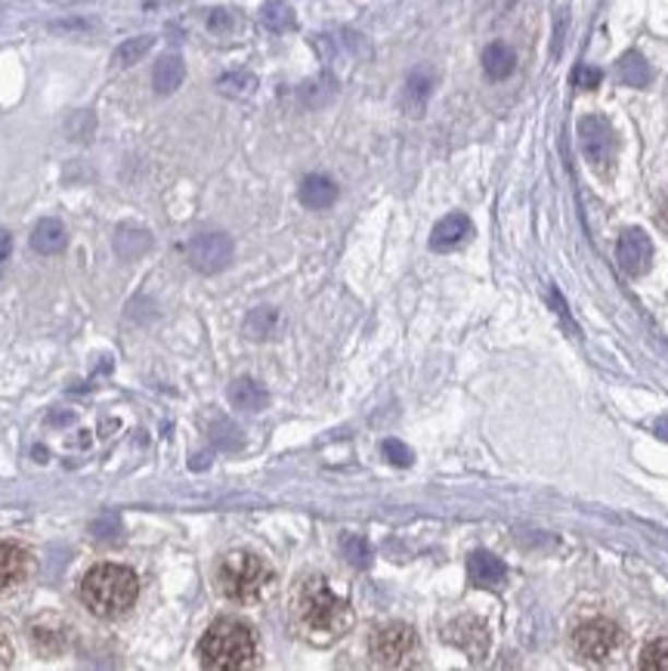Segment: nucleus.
Here are the masks:
<instances>
[{
    "mask_svg": "<svg viewBox=\"0 0 668 671\" xmlns=\"http://www.w3.org/2000/svg\"><path fill=\"white\" fill-rule=\"evenodd\" d=\"M297 622L313 640H334L350 625V607L325 585V578H307L297 591Z\"/></svg>",
    "mask_w": 668,
    "mask_h": 671,
    "instance_id": "nucleus-1",
    "label": "nucleus"
},
{
    "mask_svg": "<svg viewBox=\"0 0 668 671\" xmlns=\"http://www.w3.org/2000/svg\"><path fill=\"white\" fill-rule=\"evenodd\" d=\"M136 595H140V582L128 566H118V563L93 566L81 582V600L99 619H115V615L128 613L136 603Z\"/></svg>",
    "mask_w": 668,
    "mask_h": 671,
    "instance_id": "nucleus-2",
    "label": "nucleus"
},
{
    "mask_svg": "<svg viewBox=\"0 0 668 671\" xmlns=\"http://www.w3.org/2000/svg\"><path fill=\"white\" fill-rule=\"evenodd\" d=\"M258 640L239 619H217L199 644V659L211 671H239L254 662Z\"/></svg>",
    "mask_w": 668,
    "mask_h": 671,
    "instance_id": "nucleus-3",
    "label": "nucleus"
},
{
    "mask_svg": "<svg viewBox=\"0 0 668 671\" xmlns=\"http://www.w3.org/2000/svg\"><path fill=\"white\" fill-rule=\"evenodd\" d=\"M270 578H273L270 566L258 554H248V551H232L217 563V588L223 597L236 603L258 600L266 591Z\"/></svg>",
    "mask_w": 668,
    "mask_h": 671,
    "instance_id": "nucleus-4",
    "label": "nucleus"
},
{
    "mask_svg": "<svg viewBox=\"0 0 668 671\" xmlns=\"http://www.w3.org/2000/svg\"><path fill=\"white\" fill-rule=\"evenodd\" d=\"M371 656L384 669H408L418 656V634L403 622H387L371 634Z\"/></svg>",
    "mask_w": 668,
    "mask_h": 671,
    "instance_id": "nucleus-5",
    "label": "nucleus"
},
{
    "mask_svg": "<svg viewBox=\"0 0 668 671\" xmlns=\"http://www.w3.org/2000/svg\"><path fill=\"white\" fill-rule=\"evenodd\" d=\"M622 644V632L619 625L610 619H592V622H582L573 634V647L578 659L585 662H604L610 659L612 652L619 650Z\"/></svg>",
    "mask_w": 668,
    "mask_h": 671,
    "instance_id": "nucleus-6",
    "label": "nucleus"
},
{
    "mask_svg": "<svg viewBox=\"0 0 668 671\" xmlns=\"http://www.w3.org/2000/svg\"><path fill=\"white\" fill-rule=\"evenodd\" d=\"M578 143H582L585 158L592 161V168L607 170L616 161V133L604 118H597V115L582 118L578 121Z\"/></svg>",
    "mask_w": 668,
    "mask_h": 671,
    "instance_id": "nucleus-7",
    "label": "nucleus"
},
{
    "mask_svg": "<svg viewBox=\"0 0 668 671\" xmlns=\"http://www.w3.org/2000/svg\"><path fill=\"white\" fill-rule=\"evenodd\" d=\"M232 261V239L223 232H202L189 242V263L199 273H220Z\"/></svg>",
    "mask_w": 668,
    "mask_h": 671,
    "instance_id": "nucleus-8",
    "label": "nucleus"
},
{
    "mask_svg": "<svg viewBox=\"0 0 668 671\" xmlns=\"http://www.w3.org/2000/svg\"><path fill=\"white\" fill-rule=\"evenodd\" d=\"M616 261L625 276H644L649 269V261H653V242L647 239V232L629 229L616 244Z\"/></svg>",
    "mask_w": 668,
    "mask_h": 671,
    "instance_id": "nucleus-9",
    "label": "nucleus"
},
{
    "mask_svg": "<svg viewBox=\"0 0 668 671\" xmlns=\"http://www.w3.org/2000/svg\"><path fill=\"white\" fill-rule=\"evenodd\" d=\"M445 640H452L455 647H462L470 659H482L489 650V634L482 628V622L477 619H455L445 628Z\"/></svg>",
    "mask_w": 668,
    "mask_h": 671,
    "instance_id": "nucleus-10",
    "label": "nucleus"
},
{
    "mask_svg": "<svg viewBox=\"0 0 668 671\" xmlns=\"http://www.w3.org/2000/svg\"><path fill=\"white\" fill-rule=\"evenodd\" d=\"M28 573V554L13 541H0V591H10Z\"/></svg>",
    "mask_w": 668,
    "mask_h": 671,
    "instance_id": "nucleus-11",
    "label": "nucleus"
},
{
    "mask_svg": "<svg viewBox=\"0 0 668 671\" xmlns=\"http://www.w3.org/2000/svg\"><path fill=\"white\" fill-rule=\"evenodd\" d=\"M467 576H470V582L477 588H499L501 582L508 578V566L499 558H492L486 551H477L474 558L467 560Z\"/></svg>",
    "mask_w": 668,
    "mask_h": 671,
    "instance_id": "nucleus-12",
    "label": "nucleus"
},
{
    "mask_svg": "<svg viewBox=\"0 0 668 671\" xmlns=\"http://www.w3.org/2000/svg\"><path fill=\"white\" fill-rule=\"evenodd\" d=\"M467 236H470V220H467L464 214H449V217H443L440 224L433 226L430 248H433V251H449V248L462 244Z\"/></svg>",
    "mask_w": 668,
    "mask_h": 671,
    "instance_id": "nucleus-13",
    "label": "nucleus"
},
{
    "mask_svg": "<svg viewBox=\"0 0 668 671\" xmlns=\"http://www.w3.org/2000/svg\"><path fill=\"white\" fill-rule=\"evenodd\" d=\"M300 202L310 207V211H325L337 202V187L334 180L322 177V173H310L303 183H300Z\"/></svg>",
    "mask_w": 668,
    "mask_h": 671,
    "instance_id": "nucleus-14",
    "label": "nucleus"
},
{
    "mask_svg": "<svg viewBox=\"0 0 668 671\" xmlns=\"http://www.w3.org/2000/svg\"><path fill=\"white\" fill-rule=\"evenodd\" d=\"M229 403L241 411H263L270 406V393L251 378H239L229 384Z\"/></svg>",
    "mask_w": 668,
    "mask_h": 671,
    "instance_id": "nucleus-15",
    "label": "nucleus"
},
{
    "mask_svg": "<svg viewBox=\"0 0 668 671\" xmlns=\"http://www.w3.org/2000/svg\"><path fill=\"white\" fill-rule=\"evenodd\" d=\"M148 248H152V236H148L143 226H133V224L118 226V232H115V251H118V257L136 261V257L146 254Z\"/></svg>",
    "mask_w": 668,
    "mask_h": 671,
    "instance_id": "nucleus-16",
    "label": "nucleus"
},
{
    "mask_svg": "<svg viewBox=\"0 0 668 671\" xmlns=\"http://www.w3.org/2000/svg\"><path fill=\"white\" fill-rule=\"evenodd\" d=\"M186 77V65L183 59L177 57V53H167V57H162L158 62H155V72H152V87H155V94H174L180 84H183Z\"/></svg>",
    "mask_w": 668,
    "mask_h": 671,
    "instance_id": "nucleus-17",
    "label": "nucleus"
},
{
    "mask_svg": "<svg viewBox=\"0 0 668 671\" xmlns=\"http://www.w3.org/2000/svg\"><path fill=\"white\" fill-rule=\"evenodd\" d=\"M514 69H517V53H514L508 44L496 40V44H489V47L482 50V72L492 77V81H504Z\"/></svg>",
    "mask_w": 668,
    "mask_h": 671,
    "instance_id": "nucleus-18",
    "label": "nucleus"
},
{
    "mask_svg": "<svg viewBox=\"0 0 668 671\" xmlns=\"http://www.w3.org/2000/svg\"><path fill=\"white\" fill-rule=\"evenodd\" d=\"M69 244V232L59 220H40L35 226V236H32V248L37 254H56Z\"/></svg>",
    "mask_w": 668,
    "mask_h": 671,
    "instance_id": "nucleus-19",
    "label": "nucleus"
},
{
    "mask_svg": "<svg viewBox=\"0 0 668 671\" xmlns=\"http://www.w3.org/2000/svg\"><path fill=\"white\" fill-rule=\"evenodd\" d=\"M616 75H619L622 84H629V87H647L649 84L647 59L641 57V53H625V57L619 59V65H616Z\"/></svg>",
    "mask_w": 668,
    "mask_h": 671,
    "instance_id": "nucleus-20",
    "label": "nucleus"
},
{
    "mask_svg": "<svg viewBox=\"0 0 668 671\" xmlns=\"http://www.w3.org/2000/svg\"><path fill=\"white\" fill-rule=\"evenodd\" d=\"M260 22L270 28V32H291L295 28V10L282 0H273L260 10Z\"/></svg>",
    "mask_w": 668,
    "mask_h": 671,
    "instance_id": "nucleus-21",
    "label": "nucleus"
},
{
    "mask_svg": "<svg viewBox=\"0 0 668 671\" xmlns=\"http://www.w3.org/2000/svg\"><path fill=\"white\" fill-rule=\"evenodd\" d=\"M217 91L223 96H232V99H244V96H251L258 91V77L251 75V72H229V75H223L217 81Z\"/></svg>",
    "mask_w": 668,
    "mask_h": 671,
    "instance_id": "nucleus-22",
    "label": "nucleus"
},
{
    "mask_svg": "<svg viewBox=\"0 0 668 671\" xmlns=\"http://www.w3.org/2000/svg\"><path fill=\"white\" fill-rule=\"evenodd\" d=\"M430 87H433V75H430L427 69L411 72L406 84V103L411 112H421V106H425L427 96H430Z\"/></svg>",
    "mask_w": 668,
    "mask_h": 671,
    "instance_id": "nucleus-23",
    "label": "nucleus"
},
{
    "mask_svg": "<svg viewBox=\"0 0 668 671\" xmlns=\"http://www.w3.org/2000/svg\"><path fill=\"white\" fill-rule=\"evenodd\" d=\"M276 310H273V307H258V310L248 316V322H244V332H248V337H254V340H263V337H270L276 332Z\"/></svg>",
    "mask_w": 668,
    "mask_h": 671,
    "instance_id": "nucleus-24",
    "label": "nucleus"
},
{
    "mask_svg": "<svg viewBox=\"0 0 668 671\" xmlns=\"http://www.w3.org/2000/svg\"><path fill=\"white\" fill-rule=\"evenodd\" d=\"M152 44H155L152 35L124 40V44L115 50V65H118V69H128V65H133V62H140V59L146 57L148 50H152Z\"/></svg>",
    "mask_w": 668,
    "mask_h": 671,
    "instance_id": "nucleus-25",
    "label": "nucleus"
},
{
    "mask_svg": "<svg viewBox=\"0 0 668 671\" xmlns=\"http://www.w3.org/2000/svg\"><path fill=\"white\" fill-rule=\"evenodd\" d=\"M641 669L647 671H668V637H659L644 647L641 652Z\"/></svg>",
    "mask_w": 668,
    "mask_h": 671,
    "instance_id": "nucleus-26",
    "label": "nucleus"
},
{
    "mask_svg": "<svg viewBox=\"0 0 668 671\" xmlns=\"http://www.w3.org/2000/svg\"><path fill=\"white\" fill-rule=\"evenodd\" d=\"M344 554H347L353 566H369L371 551L366 539H359V536H347V539H344Z\"/></svg>",
    "mask_w": 668,
    "mask_h": 671,
    "instance_id": "nucleus-27",
    "label": "nucleus"
},
{
    "mask_svg": "<svg viewBox=\"0 0 668 671\" xmlns=\"http://www.w3.org/2000/svg\"><path fill=\"white\" fill-rule=\"evenodd\" d=\"M384 455H387L390 465H396V467L411 465V452H408L399 440H387V443H384Z\"/></svg>",
    "mask_w": 668,
    "mask_h": 671,
    "instance_id": "nucleus-28",
    "label": "nucleus"
},
{
    "mask_svg": "<svg viewBox=\"0 0 668 671\" xmlns=\"http://www.w3.org/2000/svg\"><path fill=\"white\" fill-rule=\"evenodd\" d=\"M597 84H600V72H597V69H588V65L575 69V87H582V91H594Z\"/></svg>",
    "mask_w": 668,
    "mask_h": 671,
    "instance_id": "nucleus-29",
    "label": "nucleus"
},
{
    "mask_svg": "<svg viewBox=\"0 0 668 671\" xmlns=\"http://www.w3.org/2000/svg\"><path fill=\"white\" fill-rule=\"evenodd\" d=\"M207 28H211L214 35H223V32H229V28H232V16H229L226 10H214V13H211V20H207Z\"/></svg>",
    "mask_w": 668,
    "mask_h": 671,
    "instance_id": "nucleus-30",
    "label": "nucleus"
},
{
    "mask_svg": "<svg viewBox=\"0 0 668 671\" xmlns=\"http://www.w3.org/2000/svg\"><path fill=\"white\" fill-rule=\"evenodd\" d=\"M659 224H663V229H668V195L663 199V205H659Z\"/></svg>",
    "mask_w": 668,
    "mask_h": 671,
    "instance_id": "nucleus-31",
    "label": "nucleus"
},
{
    "mask_svg": "<svg viewBox=\"0 0 668 671\" xmlns=\"http://www.w3.org/2000/svg\"><path fill=\"white\" fill-rule=\"evenodd\" d=\"M7 251H10V236H7V232H0V261L7 257Z\"/></svg>",
    "mask_w": 668,
    "mask_h": 671,
    "instance_id": "nucleus-32",
    "label": "nucleus"
},
{
    "mask_svg": "<svg viewBox=\"0 0 668 671\" xmlns=\"http://www.w3.org/2000/svg\"><path fill=\"white\" fill-rule=\"evenodd\" d=\"M7 662V650H3V644H0V666Z\"/></svg>",
    "mask_w": 668,
    "mask_h": 671,
    "instance_id": "nucleus-33",
    "label": "nucleus"
}]
</instances>
